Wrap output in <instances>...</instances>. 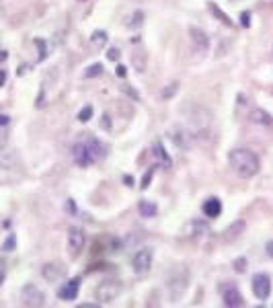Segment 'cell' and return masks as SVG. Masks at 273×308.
<instances>
[{"mask_svg":"<svg viewBox=\"0 0 273 308\" xmlns=\"http://www.w3.org/2000/svg\"><path fill=\"white\" fill-rule=\"evenodd\" d=\"M105 152H107V146L101 140L93 138V136H88V134H82L81 138L76 140V144L72 146L74 161L81 167H88V165L99 163L101 158L105 156Z\"/></svg>","mask_w":273,"mask_h":308,"instance_id":"6da1fadb","label":"cell"},{"mask_svg":"<svg viewBox=\"0 0 273 308\" xmlns=\"http://www.w3.org/2000/svg\"><path fill=\"white\" fill-rule=\"evenodd\" d=\"M230 167L234 168V173L241 179H251L259 173V158L255 152L246 150V148H234L230 150Z\"/></svg>","mask_w":273,"mask_h":308,"instance_id":"7a4b0ae2","label":"cell"},{"mask_svg":"<svg viewBox=\"0 0 273 308\" xmlns=\"http://www.w3.org/2000/svg\"><path fill=\"white\" fill-rule=\"evenodd\" d=\"M183 117H185V128L191 132L193 138H201V136L210 134V125H212V113L203 107H185L183 109Z\"/></svg>","mask_w":273,"mask_h":308,"instance_id":"3957f363","label":"cell"},{"mask_svg":"<svg viewBox=\"0 0 273 308\" xmlns=\"http://www.w3.org/2000/svg\"><path fill=\"white\" fill-rule=\"evenodd\" d=\"M187 283H189V271L185 265H177L168 271L166 276V288L170 292V298L173 300H179L181 296L185 294L187 290Z\"/></svg>","mask_w":273,"mask_h":308,"instance_id":"277c9868","label":"cell"},{"mask_svg":"<svg viewBox=\"0 0 273 308\" xmlns=\"http://www.w3.org/2000/svg\"><path fill=\"white\" fill-rule=\"evenodd\" d=\"M121 290H123V286H121L117 280H105V281H101L99 288H97V300H99V304L113 302L121 294Z\"/></svg>","mask_w":273,"mask_h":308,"instance_id":"5b68a950","label":"cell"},{"mask_svg":"<svg viewBox=\"0 0 273 308\" xmlns=\"http://www.w3.org/2000/svg\"><path fill=\"white\" fill-rule=\"evenodd\" d=\"M132 267H134V273L138 278L148 276V271L152 267V249H148V247L140 249L132 259Z\"/></svg>","mask_w":273,"mask_h":308,"instance_id":"8992f818","label":"cell"},{"mask_svg":"<svg viewBox=\"0 0 273 308\" xmlns=\"http://www.w3.org/2000/svg\"><path fill=\"white\" fill-rule=\"evenodd\" d=\"M86 245V236L81 228H70V234H68V251H70L72 257H78L82 253V249Z\"/></svg>","mask_w":273,"mask_h":308,"instance_id":"52a82bcc","label":"cell"},{"mask_svg":"<svg viewBox=\"0 0 273 308\" xmlns=\"http://www.w3.org/2000/svg\"><path fill=\"white\" fill-rule=\"evenodd\" d=\"M253 294L257 296V300H267L271 294V280L267 273H257L253 278Z\"/></svg>","mask_w":273,"mask_h":308,"instance_id":"ba28073f","label":"cell"},{"mask_svg":"<svg viewBox=\"0 0 273 308\" xmlns=\"http://www.w3.org/2000/svg\"><path fill=\"white\" fill-rule=\"evenodd\" d=\"M41 276L45 281H50V283H55V281H60L66 278V267L62 263H45L41 267Z\"/></svg>","mask_w":273,"mask_h":308,"instance_id":"9c48e42d","label":"cell"},{"mask_svg":"<svg viewBox=\"0 0 273 308\" xmlns=\"http://www.w3.org/2000/svg\"><path fill=\"white\" fill-rule=\"evenodd\" d=\"M222 298H224V304H226V306H230V308L245 306L243 294L238 292V288L234 286V283H226V288H222Z\"/></svg>","mask_w":273,"mask_h":308,"instance_id":"30bf717a","label":"cell"},{"mask_svg":"<svg viewBox=\"0 0 273 308\" xmlns=\"http://www.w3.org/2000/svg\"><path fill=\"white\" fill-rule=\"evenodd\" d=\"M23 304L25 306H43L45 304V294L29 283V286L23 288Z\"/></svg>","mask_w":273,"mask_h":308,"instance_id":"8fae6325","label":"cell"},{"mask_svg":"<svg viewBox=\"0 0 273 308\" xmlns=\"http://www.w3.org/2000/svg\"><path fill=\"white\" fill-rule=\"evenodd\" d=\"M189 37H191V45L195 52L203 54L210 48V39L206 35V31H201L199 27H189Z\"/></svg>","mask_w":273,"mask_h":308,"instance_id":"7c38bea8","label":"cell"},{"mask_svg":"<svg viewBox=\"0 0 273 308\" xmlns=\"http://www.w3.org/2000/svg\"><path fill=\"white\" fill-rule=\"evenodd\" d=\"M78 292H81V280H70V281H66L64 286L60 288V292H58V296L62 300H68V302H72V300H76L78 298Z\"/></svg>","mask_w":273,"mask_h":308,"instance_id":"4fadbf2b","label":"cell"},{"mask_svg":"<svg viewBox=\"0 0 273 308\" xmlns=\"http://www.w3.org/2000/svg\"><path fill=\"white\" fill-rule=\"evenodd\" d=\"M170 140H173L177 146H181V148H187L195 138H193L191 132L185 128V125H177V128L170 132Z\"/></svg>","mask_w":273,"mask_h":308,"instance_id":"5bb4252c","label":"cell"},{"mask_svg":"<svg viewBox=\"0 0 273 308\" xmlns=\"http://www.w3.org/2000/svg\"><path fill=\"white\" fill-rule=\"evenodd\" d=\"M203 214L208 216V218H218V216L222 214V201L218 197H210L203 201Z\"/></svg>","mask_w":273,"mask_h":308,"instance_id":"9a60e30c","label":"cell"},{"mask_svg":"<svg viewBox=\"0 0 273 308\" xmlns=\"http://www.w3.org/2000/svg\"><path fill=\"white\" fill-rule=\"evenodd\" d=\"M248 119H251L253 123H257V125H273V117L269 115V113H267L265 109H259V107L251 111Z\"/></svg>","mask_w":273,"mask_h":308,"instance_id":"2e32d148","label":"cell"},{"mask_svg":"<svg viewBox=\"0 0 273 308\" xmlns=\"http://www.w3.org/2000/svg\"><path fill=\"white\" fill-rule=\"evenodd\" d=\"M243 230H245V222H243V220H238V222H234V224H232V226L228 228V230H226V232H224V241H226V243H232V241H234V238H236L238 234H241Z\"/></svg>","mask_w":273,"mask_h":308,"instance_id":"e0dca14e","label":"cell"},{"mask_svg":"<svg viewBox=\"0 0 273 308\" xmlns=\"http://www.w3.org/2000/svg\"><path fill=\"white\" fill-rule=\"evenodd\" d=\"M105 43H107V33L105 31H95L93 35H90V45H93V50L105 48Z\"/></svg>","mask_w":273,"mask_h":308,"instance_id":"ac0fdd59","label":"cell"},{"mask_svg":"<svg viewBox=\"0 0 273 308\" xmlns=\"http://www.w3.org/2000/svg\"><path fill=\"white\" fill-rule=\"evenodd\" d=\"M138 210H140V214L144 216V218H154V216L158 214V208L152 201H140Z\"/></svg>","mask_w":273,"mask_h":308,"instance_id":"d6986e66","label":"cell"},{"mask_svg":"<svg viewBox=\"0 0 273 308\" xmlns=\"http://www.w3.org/2000/svg\"><path fill=\"white\" fill-rule=\"evenodd\" d=\"M152 152H154V156L161 161V165L163 167H170V158H168V154L164 152V148H163V144H154V148H152Z\"/></svg>","mask_w":273,"mask_h":308,"instance_id":"ffe728a7","label":"cell"},{"mask_svg":"<svg viewBox=\"0 0 273 308\" xmlns=\"http://www.w3.org/2000/svg\"><path fill=\"white\" fill-rule=\"evenodd\" d=\"M208 8H210V10H212V13H214L216 17H218V19H220L222 23H224V25H228V27L232 25V21L228 19V15H226V13H222V10H220L218 6H216L214 2H208Z\"/></svg>","mask_w":273,"mask_h":308,"instance_id":"44dd1931","label":"cell"},{"mask_svg":"<svg viewBox=\"0 0 273 308\" xmlns=\"http://www.w3.org/2000/svg\"><path fill=\"white\" fill-rule=\"evenodd\" d=\"M142 23H144V13H142V10H136L134 17H132V21L128 23V27H130V29H136V27H140Z\"/></svg>","mask_w":273,"mask_h":308,"instance_id":"7402d4cb","label":"cell"},{"mask_svg":"<svg viewBox=\"0 0 273 308\" xmlns=\"http://www.w3.org/2000/svg\"><path fill=\"white\" fill-rule=\"evenodd\" d=\"M101 72H103V66H101V64H93V66H88V68H86L84 78H95V76H99Z\"/></svg>","mask_w":273,"mask_h":308,"instance_id":"603a6c76","label":"cell"},{"mask_svg":"<svg viewBox=\"0 0 273 308\" xmlns=\"http://www.w3.org/2000/svg\"><path fill=\"white\" fill-rule=\"evenodd\" d=\"M90 117H93V105H86L81 113H78V119L81 121H88Z\"/></svg>","mask_w":273,"mask_h":308,"instance_id":"cb8c5ba5","label":"cell"},{"mask_svg":"<svg viewBox=\"0 0 273 308\" xmlns=\"http://www.w3.org/2000/svg\"><path fill=\"white\" fill-rule=\"evenodd\" d=\"M177 88H179V84H177V83H173V84H168V88H164V90H163V97H164V99H168V97H173V95L177 93Z\"/></svg>","mask_w":273,"mask_h":308,"instance_id":"d4e9b609","label":"cell"},{"mask_svg":"<svg viewBox=\"0 0 273 308\" xmlns=\"http://www.w3.org/2000/svg\"><path fill=\"white\" fill-rule=\"evenodd\" d=\"M234 269H236L238 273H245V271H246V259H236V261H234Z\"/></svg>","mask_w":273,"mask_h":308,"instance_id":"484cf974","label":"cell"},{"mask_svg":"<svg viewBox=\"0 0 273 308\" xmlns=\"http://www.w3.org/2000/svg\"><path fill=\"white\" fill-rule=\"evenodd\" d=\"M6 278V267H4V261L0 259V286H2V281Z\"/></svg>","mask_w":273,"mask_h":308,"instance_id":"4316f807","label":"cell"},{"mask_svg":"<svg viewBox=\"0 0 273 308\" xmlns=\"http://www.w3.org/2000/svg\"><path fill=\"white\" fill-rule=\"evenodd\" d=\"M13 249H15V236L10 234L8 241H6V245H4V251H13Z\"/></svg>","mask_w":273,"mask_h":308,"instance_id":"83f0119b","label":"cell"},{"mask_svg":"<svg viewBox=\"0 0 273 308\" xmlns=\"http://www.w3.org/2000/svg\"><path fill=\"white\" fill-rule=\"evenodd\" d=\"M107 58H109V60H117V58H119V50H115V48H113V50H109Z\"/></svg>","mask_w":273,"mask_h":308,"instance_id":"f1b7e54d","label":"cell"},{"mask_svg":"<svg viewBox=\"0 0 273 308\" xmlns=\"http://www.w3.org/2000/svg\"><path fill=\"white\" fill-rule=\"evenodd\" d=\"M101 125H103V130H109V128H111V119H109V115H103V123H101Z\"/></svg>","mask_w":273,"mask_h":308,"instance_id":"f546056e","label":"cell"},{"mask_svg":"<svg viewBox=\"0 0 273 308\" xmlns=\"http://www.w3.org/2000/svg\"><path fill=\"white\" fill-rule=\"evenodd\" d=\"M248 19H251V15H248V13H243V27H248V25H251V21H248Z\"/></svg>","mask_w":273,"mask_h":308,"instance_id":"4dcf8cb0","label":"cell"},{"mask_svg":"<svg viewBox=\"0 0 273 308\" xmlns=\"http://www.w3.org/2000/svg\"><path fill=\"white\" fill-rule=\"evenodd\" d=\"M150 177H152V170L144 177V181H142V189H146V187H148V183H150Z\"/></svg>","mask_w":273,"mask_h":308,"instance_id":"1f68e13d","label":"cell"},{"mask_svg":"<svg viewBox=\"0 0 273 308\" xmlns=\"http://www.w3.org/2000/svg\"><path fill=\"white\" fill-rule=\"evenodd\" d=\"M128 74V70H126V66H117V76L119 78H123V76H126Z\"/></svg>","mask_w":273,"mask_h":308,"instance_id":"d6a6232c","label":"cell"},{"mask_svg":"<svg viewBox=\"0 0 273 308\" xmlns=\"http://www.w3.org/2000/svg\"><path fill=\"white\" fill-rule=\"evenodd\" d=\"M265 251H267V255H269V257L273 259V241H269V243H267V247H265Z\"/></svg>","mask_w":273,"mask_h":308,"instance_id":"836d02e7","label":"cell"},{"mask_svg":"<svg viewBox=\"0 0 273 308\" xmlns=\"http://www.w3.org/2000/svg\"><path fill=\"white\" fill-rule=\"evenodd\" d=\"M8 121H10V119H8L6 115H0V128H6Z\"/></svg>","mask_w":273,"mask_h":308,"instance_id":"e575fe53","label":"cell"},{"mask_svg":"<svg viewBox=\"0 0 273 308\" xmlns=\"http://www.w3.org/2000/svg\"><path fill=\"white\" fill-rule=\"evenodd\" d=\"M0 60H6V54L4 52H0Z\"/></svg>","mask_w":273,"mask_h":308,"instance_id":"d590c367","label":"cell"},{"mask_svg":"<svg viewBox=\"0 0 273 308\" xmlns=\"http://www.w3.org/2000/svg\"><path fill=\"white\" fill-rule=\"evenodd\" d=\"M2 144H4V136H2V134H0V146H2Z\"/></svg>","mask_w":273,"mask_h":308,"instance_id":"8d00e7d4","label":"cell"},{"mask_svg":"<svg viewBox=\"0 0 273 308\" xmlns=\"http://www.w3.org/2000/svg\"><path fill=\"white\" fill-rule=\"evenodd\" d=\"M0 15H2V4H0Z\"/></svg>","mask_w":273,"mask_h":308,"instance_id":"74e56055","label":"cell"}]
</instances>
